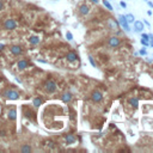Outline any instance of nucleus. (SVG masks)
I'll return each mask as SVG.
<instances>
[{
	"mask_svg": "<svg viewBox=\"0 0 153 153\" xmlns=\"http://www.w3.org/2000/svg\"><path fill=\"white\" fill-rule=\"evenodd\" d=\"M88 60H90L91 65H92L93 67H96V63H94V61H93V57H92V56H88Z\"/></svg>",
	"mask_w": 153,
	"mask_h": 153,
	"instance_id": "24",
	"label": "nucleus"
},
{
	"mask_svg": "<svg viewBox=\"0 0 153 153\" xmlns=\"http://www.w3.org/2000/svg\"><path fill=\"white\" fill-rule=\"evenodd\" d=\"M56 87H57V85L54 80H48L44 84V90L47 93H54L56 91Z\"/></svg>",
	"mask_w": 153,
	"mask_h": 153,
	"instance_id": "3",
	"label": "nucleus"
},
{
	"mask_svg": "<svg viewBox=\"0 0 153 153\" xmlns=\"http://www.w3.org/2000/svg\"><path fill=\"white\" fill-rule=\"evenodd\" d=\"M67 60L69 61V62H73V61H75L76 60V54L75 53H73V51H71V53H68L67 54Z\"/></svg>",
	"mask_w": 153,
	"mask_h": 153,
	"instance_id": "15",
	"label": "nucleus"
},
{
	"mask_svg": "<svg viewBox=\"0 0 153 153\" xmlns=\"http://www.w3.org/2000/svg\"><path fill=\"white\" fill-rule=\"evenodd\" d=\"M118 23L121 24V26H122L126 31H129V30H130V27H129V23L127 22V19H126L124 16H118Z\"/></svg>",
	"mask_w": 153,
	"mask_h": 153,
	"instance_id": "4",
	"label": "nucleus"
},
{
	"mask_svg": "<svg viewBox=\"0 0 153 153\" xmlns=\"http://www.w3.org/2000/svg\"><path fill=\"white\" fill-rule=\"evenodd\" d=\"M2 48H4V45H2V44H0V50H1Z\"/></svg>",
	"mask_w": 153,
	"mask_h": 153,
	"instance_id": "32",
	"label": "nucleus"
},
{
	"mask_svg": "<svg viewBox=\"0 0 153 153\" xmlns=\"http://www.w3.org/2000/svg\"><path fill=\"white\" fill-rule=\"evenodd\" d=\"M109 44H110V47L116 48V47L120 45V39H118L117 37H110V39H109Z\"/></svg>",
	"mask_w": 153,
	"mask_h": 153,
	"instance_id": "9",
	"label": "nucleus"
},
{
	"mask_svg": "<svg viewBox=\"0 0 153 153\" xmlns=\"http://www.w3.org/2000/svg\"><path fill=\"white\" fill-rule=\"evenodd\" d=\"M91 1H93V2H98V0H91Z\"/></svg>",
	"mask_w": 153,
	"mask_h": 153,
	"instance_id": "33",
	"label": "nucleus"
},
{
	"mask_svg": "<svg viewBox=\"0 0 153 153\" xmlns=\"http://www.w3.org/2000/svg\"><path fill=\"white\" fill-rule=\"evenodd\" d=\"M143 1H147V0H143Z\"/></svg>",
	"mask_w": 153,
	"mask_h": 153,
	"instance_id": "34",
	"label": "nucleus"
},
{
	"mask_svg": "<svg viewBox=\"0 0 153 153\" xmlns=\"http://www.w3.org/2000/svg\"><path fill=\"white\" fill-rule=\"evenodd\" d=\"M120 5H121L123 8H126V7H127V4H126L124 1H121V2H120Z\"/></svg>",
	"mask_w": 153,
	"mask_h": 153,
	"instance_id": "28",
	"label": "nucleus"
},
{
	"mask_svg": "<svg viewBox=\"0 0 153 153\" xmlns=\"http://www.w3.org/2000/svg\"><path fill=\"white\" fill-rule=\"evenodd\" d=\"M10 50H11V53L14 55V56H18V55H20L22 54V51H23V48L20 47V45H12L11 48H10Z\"/></svg>",
	"mask_w": 153,
	"mask_h": 153,
	"instance_id": "6",
	"label": "nucleus"
},
{
	"mask_svg": "<svg viewBox=\"0 0 153 153\" xmlns=\"http://www.w3.org/2000/svg\"><path fill=\"white\" fill-rule=\"evenodd\" d=\"M129 103H130L133 106H137V99H136V98H131V99L129 100Z\"/></svg>",
	"mask_w": 153,
	"mask_h": 153,
	"instance_id": "21",
	"label": "nucleus"
},
{
	"mask_svg": "<svg viewBox=\"0 0 153 153\" xmlns=\"http://www.w3.org/2000/svg\"><path fill=\"white\" fill-rule=\"evenodd\" d=\"M147 14H148V16H151V14H152V11H151V10H149V11H147Z\"/></svg>",
	"mask_w": 153,
	"mask_h": 153,
	"instance_id": "31",
	"label": "nucleus"
},
{
	"mask_svg": "<svg viewBox=\"0 0 153 153\" xmlns=\"http://www.w3.org/2000/svg\"><path fill=\"white\" fill-rule=\"evenodd\" d=\"M17 26H18L17 20L16 19H12V18L6 19L5 23H4V29L5 30H14V29H17Z\"/></svg>",
	"mask_w": 153,
	"mask_h": 153,
	"instance_id": "2",
	"label": "nucleus"
},
{
	"mask_svg": "<svg viewBox=\"0 0 153 153\" xmlns=\"http://www.w3.org/2000/svg\"><path fill=\"white\" fill-rule=\"evenodd\" d=\"M4 8H5V4H4V1H1V0H0V12H1Z\"/></svg>",
	"mask_w": 153,
	"mask_h": 153,
	"instance_id": "27",
	"label": "nucleus"
},
{
	"mask_svg": "<svg viewBox=\"0 0 153 153\" xmlns=\"http://www.w3.org/2000/svg\"><path fill=\"white\" fill-rule=\"evenodd\" d=\"M66 37H67L68 41H72V39H73V35H72V32L67 31V32H66Z\"/></svg>",
	"mask_w": 153,
	"mask_h": 153,
	"instance_id": "22",
	"label": "nucleus"
},
{
	"mask_svg": "<svg viewBox=\"0 0 153 153\" xmlns=\"http://www.w3.org/2000/svg\"><path fill=\"white\" fill-rule=\"evenodd\" d=\"M146 53H147V51H146L145 49H142V50H140V54H141V55H146Z\"/></svg>",
	"mask_w": 153,
	"mask_h": 153,
	"instance_id": "29",
	"label": "nucleus"
},
{
	"mask_svg": "<svg viewBox=\"0 0 153 153\" xmlns=\"http://www.w3.org/2000/svg\"><path fill=\"white\" fill-rule=\"evenodd\" d=\"M148 36H149V41H151V42H149V44L153 47V35H152V33H149Z\"/></svg>",
	"mask_w": 153,
	"mask_h": 153,
	"instance_id": "26",
	"label": "nucleus"
},
{
	"mask_svg": "<svg viewBox=\"0 0 153 153\" xmlns=\"http://www.w3.org/2000/svg\"><path fill=\"white\" fill-rule=\"evenodd\" d=\"M29 42H30L32 45H36V44L39 43V37H38V36H31V37L29 38Z\"/></svg>",
	"mask_w": 153,
	"mask_h": 153,
	"instance_id": "14",
	"label": "nucleus"
},
{
	"mask_svg": "<svg viewBox=\"0 0 153 153\" xmlns=\"http://www.w3.org/2000/svg\"><path fill=\"white\" fill-rule=\"evenodd\" d=\"M147 4H148V6H149V7H152V8H153V2H152V1H148V0H147Z\"/></svg>",
	"mask_w": 153,
	"mask_h": 153,
	"instance_id": "30",
	"label": "nucleus"
},
{
	"mask_svg": "<svg viewBox=\"0 0 153 153\" xmlns=\"http://www.w3.org/2000/svg\"><path fill=\"white\" fill-rule=\"evenodd\" d=\"M17 67H18L19 71H23V69L27 68V67H29V62H27V60H25V59L19 60V61L17 62Z\"/></svg>",
	"mask_w": 153,
	"mask_h": 153,
	"instance_id": "7",
	"label": "nucleus"
},
{
	"mask_svg": "<svg viewBox=\"0 0 153 153\" xmlns=\"http://www.w3.org/2000/svg\"><path fill=\"white\" fill-rule=\"evenodd\" d=\"M32 104H33L36 108H38L39 105H42V98H39V97H36V98H33V100H32Z\"/></svg>",
	"mask_w": 153,
	"mask_h": 153,
	"instance_id": "17",
	"label": "nucleus"
},
{
	"mask_svg": "<svg viewBox=\"0 0 153 153\" xmlns=\"http://www.w3.org/2000/svg\"><path fill=\"white\" fill-rule=\"evenodd\" d=\"M2 97L7 100H17L20 98V94L18 91H16L13 88H6L2 91Z\"/></svg>",
	"mask_w": 153,
	"mask_h": 153,
	"instance_id": "1",
	"label": "nucleus"
},
{
	"mask_svg": "<svg viewBox=\"0 0 153 153\" xmlns=\"http://www.w3.org/2000/svg\"><path fill=\"white\" fill-rule=\"evenodd\" d=\"M141 38H143V39H148V41H149V36H148L147 33H142V36H141Z\"/></svg>",
	"mask_w": 153,
	"mask_h": 153,
	"instance_id": "25",
	"label": "nucleus"
},
{
	"mask_svg": "<svg viewBox=\"0 0 153 153\" xmlns=\"http://www.w3.org/2000/svg\"><path fill=\"white\" fill-rule=\"evenodd\" d=\"M7 118L11 120V121H16V118H17V109H16V106H11L8 109V111H7Z\"/></svg>",
	"mask_w": 153,
	"mask_h": 153,
	"instance_id": "5",
	"label": "nucleus"
},
{
	"mask_svg": "<svg viewBox=\"0 0 153 153\" xmlns=\"http://www.w3.org/2000/svg\"><path fill=\"white\" fill-rule=\"evenodd\" d=\"M141 44H143V45H149V41L148 39H143V38H141Z\"/></svg>",
	"mask_w": 153,
	"mask_h": 153,
	"instance_id": "23",
	"label": "nucleus"
},
{
	"mask_svg": "<svg viewBox=\"0 0 153 153\" xmlns=\"http://www.w3.org/2000/svg\"><path fill=\"white\" fill-rule=\"evenodd\" d=\"M124 17H126V19H127V22H128V23H134V19H135V18H134V16H133V14H130V13H129V14H127V16H124Z\"/></svg>",
	"mask_w": 153,
	"mask_h": 153,
	"instance_id": "19",
	"label": "nucleus"
},
{
	"mask_svg": "<svg viewBox=\"0 0 153 153\" xmlns=\"http://www.w3.org/2000/svg\"><path fill=\"white\" fill-rule=\"evenodd\" d=\"M61 99L65 102V103H68L71 99H72V94L69 93V92H65L63 94H62V97H61Z\"/></svg>",
	"mask_w": 153,
	"mask_h": 153,
	"instance_id": "12",
	"label": "nucleus"
},
{
	"mask_svg": "<svg viewBox=\"0 0 153 153\" xmlns=\"http://www.w3.org/2000/svg\"><path fill=\"white\" fill-rule=\"evenodd\" d=\"M103 5L108 8V10H110V11H112V6H111V4L108 1V0H103Z\"/></svg>",
	"mask_w": 153,
	"mask_h": 153,
	"instance_id": "20",
	"label": "nucleus"
},
{
	"mask_svg": "<svg viewBox=\"0 0 153 153\" xmlns=\"http://www.w3.org/2000/svg\"><path fill=\"white\" fill-rule=\"evenodd\" d=\"M134 29L136 32H141L143 30V23L140 20H134Z\"/></svg>",
	"mask_w": 153,
	"mask_h": 153,
	"instance_id": "8",
	"label": "nucleus"
},
{
	"mask_svg": "<svg viewBox=\"0 0 153 153\" xmlns=\"http://www.w3.org/2000/svg\"><path fill=\"white\" fill-rule=\"evenodd\" d=\"M65 140H66L67 143H73V142L75 141V136H74L73 134H67L66 137H65Z\"/></svg>",
	"mask_w": 153,
	"mask_h": 153,
	"instance_id": "16",
	"label": "nucleus"
},
{
	"mask_svg": "<svg viewBox=\"0 0 153 153\" xmlns=\"http://www.w3.org/2000/svg\"><path fill=\"white\" fill-rule=\"evenodd\" d=\"M19 151H20V152L26 153V152H31V151H32V148H31L29 145H23V146L19 148Z\"/></svg>",
	"mask_w": 153,
	"mask_h": 153,
	"instance_id": "18",
	"label": "nucleus"
},
{
	"mask_svg": "<svg viewBox=\"0 0 153 153\" xmlns=\"http://www.w3.org/2000/svg\"><path fill=\"white\" fill-rule=\"evenodd\" d=\"M88 11H90V8H88L87 5H81V6L79 7V12H80L81 14H87Z\"/></svg>",
	"mask_w": 153,
	"mask_h": 153,
	"instance_id": "13",
	"label": "nucleus"
},
{
	"mask_svg": "<svg viewBox=\"0 0 153 153\" xmlns=\"http://www.w3.org/2000/svg\"><path fill=\"white\" fill-rule=\"evenodd\" d=\"M102 98H103V96H102L100 92H98V91L92 92V99H93L94 102H99V100H102Z\"/></svg>",
	"mask_w": 153,
	"mask_h": 153,
	"instance_id": "11",
	"label": "nucleus"
},
{
	"mask_svg": "<svg viewBox=\"0 0 153 153\" xmlns=\"http://www.w3.org/2000/svg\"><path fill=\"white\" fill-rule=\"evenodd\" d=\"M108 25H109V27H110L111 30H116V29L118 27V24H117L112 18H109V19H108Z\"/></svg>",
	"mask_w": 153,
	"mask_h": 153,
	"instance_id": "10",
	"label": "nucleus"
}]
</instances>
